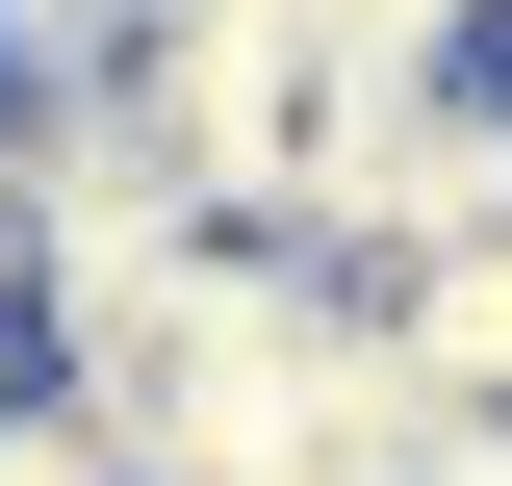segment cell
<instances>
[{
    "mask_svg": "<svg viewBox=\"0 0 512 486\" xmlns=\"http://www.w3.org/2000/svg\"><path fill=\"white\" fill-rule=\"evenodd\" d=\"M436 486H512V410H461V435H436Z\"/></svg>",
    "mask_w": 512,
    "mask_h": 486,
    "instance_id": "cell-3",
    "label": "cell"
},
{
    "mask_svg": "<svg viewBox=\"0 0 512 486\" xmlns=\"http://www.w3.org/2000/svg\"><path fill=\"white\" fill-rule=\"evenodd\" d=\"M384 333H410V359H436L461 410H512V231H461V256H410V282H384Z\"/></svg>",
    "mask_w": 512,
    "mask_h": 486,
    "instance_id": "cell-1",
    "label": "cell"
},
{
    "mask_svg": "<svg viewBox=\"0 0 512 486\" xmlns=\"http://www.w3.org/2000/svg\"><path fill=\"white\" fill-rule=\"evenodd\" d=\"M26 384H52V359H26V282H0V410H26Z\"/></svg>",
    "mask_w": 512,
    "mask_h": 486,
    "instance_id": "cell-4",
    "label": "cell"
},
{
    "mask_svg": "<svg viewBox=\"0 0 512 486\" xmlns=\"http://www.w3.org/2000/svg\"><path fill=\"white\" fill-rule=\"evenodd\" d=\"M0 486H128V435H103V410H52V384H26V410H0Z\"/></svg>",
    "mask_w": 512,
    "mask_h": 486,
    "instance_id": "cell-2",
    "label": "cell"
}]
</instances>
